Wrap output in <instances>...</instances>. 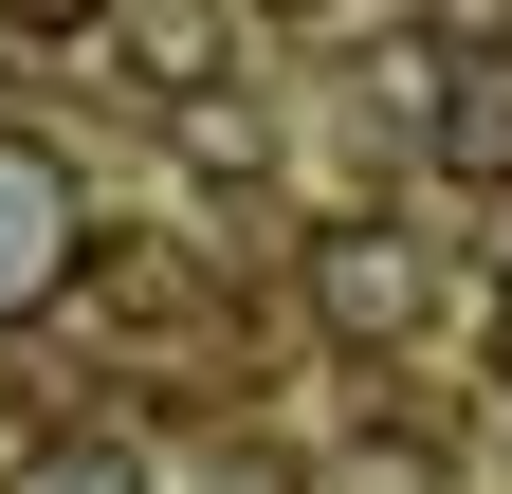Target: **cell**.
<instances>
[{
    "mask_svg": "<svg viewBox=\"0 0 512 494\" xmlns=\"http://www.w3.org/2000/svg\"><path fill=\"white\" fill-rule=\"evenodd\" d=\"M92 275V220H74V165L37 129H0V312H55Z\"/></svg>",
    "mask_w": 512,
    "mask_h": 494,
    "instance_id": "1",
    "label": "cell"
},
{
    "mask_svg": "<svg viewBox=\"0 0 512 494\" xmlns=\"http://www.w3.org/2000/svg\"><path fill=\"white\" fill-rule=\"evenodd\" d=\"M311 312H330L348 348H384L421 312V257H403V238H330V257H311Z\"/></svg>",
    "mask_w": 512,
    "mask_h": 494,
    "instance_id": "2",
    "label": "cell"
},
{
    "mask_svg": "<svg viewBox=\"0 0 512 494\" xmlns=\"http://www.w3.org/2000/svg\"><path fill=\"white\" fill-rule=\"evenodd\" d=\"M19 494H147V476H128V440H37Z\"/></svg>",
    "mask_w": 512,
    "mask_h": 494,
    "instance_id": "3",
    "label": "cell"
},
{
    "mask_svg": "<svg viewBox=\"0 0 512 494\" xmlns=\"http://www.w3.org/2000/svg\"><path fill=\"white\" fill-rule=\"evenodd\" d=\"M0 19H19V37H92L110 0H0Z\"/></svg>",
    "mask_w": 512,
    "mask_h": 494,
    "instance_id": "4",
    "label": "cell"
},
{
    "mask_svg": "<svg viewBox=\"0 0 512 494\" xmlns=\"http://www.w3.org/2000/svg\"><path fill=\"white\" fill-rule=\"evenodd\" d=\"M494 348H512V312H494Z\"/></svg>",
    "mask_w": 512,
    "mask_h": 494,
    "instance_id": "5",
    "label": "cell"
}]
</instances>
